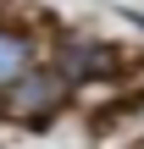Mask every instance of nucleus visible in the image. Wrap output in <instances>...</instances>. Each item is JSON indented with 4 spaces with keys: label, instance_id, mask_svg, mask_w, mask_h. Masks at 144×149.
<instances>
[{
    "label": "nucleus",
    "instance_id": "7ed1b4c3",
    "mask_svg": "<svg viewBox=\"0 0 144 149\" xmlns=\"http://www.w3.org/2000/svg\"><path fill=\"white\" fill-rule=\"evenodd\" d=\"M39 66V55H33V39L17 28V22H0V94L6 88H17L28 72Z\"/></svg>",
    "mask_w": 144,
    "mask_h": 149
},
{
    "label": "nucleus",
    "instance_id": "f257e3e1",
    "mask_svg": "<svg viewBox=\"0 0 144 149\" xmlns=\"http://www.w3.org/2000/svg\"><path fill=\"white\" fill-rule=\"evenodd\" d=\"M67 88H72V83L61 77V66H55V61H50V66H33L17 88H6V111H11V116H22V122H44V116L67 100Z\"/></svg>",
    "mask_w": 144,
    "mask_h": 149
},
{
    "label": "nucleus",
    "instance_id": "f03ea898",
    "mask_svg": "<svg viewBox=\"0 0 144 149\" xmlns=\"http://www.w3.org/2000/svg\"><path fill=\"white\" fill-rule=\"evenodd\" d=\"M55 66H61L67 83H94V77L122 72V55H117L111 44H100V39H67V44L55 50Z\"/></svg>",
    "mask_w": 144,
    "mask_h": 149
}]
</instances>
